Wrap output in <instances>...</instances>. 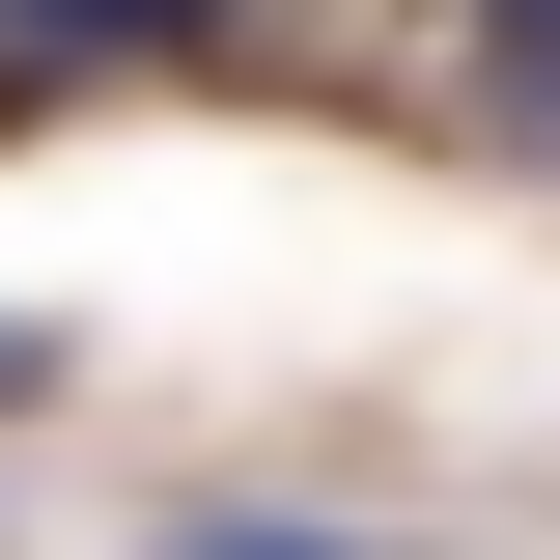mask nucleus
<instances>
[{
  "instance_id": "1",
  "label": "nucleus",
  "mask_w": 560,
  "mask_h": 560,
  "mask_svg": "<svg viewBox=\"0 0 560 560\" xmlns=\"http://www.w3.org/2000/svg\"><path fill=\"white\" fill-rule=\"evenodd\" d=\"M224 0H0V57H197Z\"/></svg>"
},
{
  "instance_id": "2",
  "label": "nucleus",
  "mask_w": 560,
  "mask_h": 560,
  "mask_svg": "<svg viewBox=\"0 0 560 560\" xmlns=\"http://www.w3.org/2000/svg\"><path fill=\"white\" fill-rule=\"evenodd\" d=\"M477 84H504V140L560 168V0H504V28H477Z\"/></svg>"
},
{
  "instance_id": "3",
  "label": "nucleus",
  "mask_w": 560,
  "mask_h": 560,
  "mask_svg": "<svg viewBox=\"0 0 560 560\" xmlns=\"http://www.w3.org/2000/svg\"><path fill=\"white\" fill-rule=\"evenodd\" d=\"M168 560H393V533H308V504H224V533H168Z\"/></svg>"
},
{
  "instance_id": "4",
  "label": "nucleus",
  "mask_w": 560,
  "mask_h": 560,
  "mask_svg": "<svg viewBox=\"0 0 560 560\" xmlns=\"http://www.w3.org/2000/svg\"><path fill=\"white\" fill-rule=\"evenodd\" d=\"M57 364H84V337H28V308H0V420H28V393H57Z\"/></svg>"
}]
</instances>
